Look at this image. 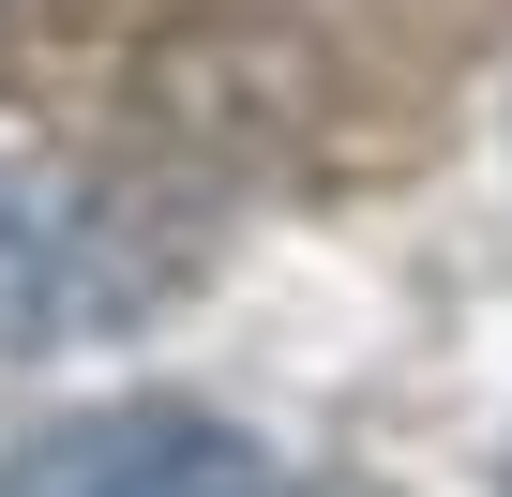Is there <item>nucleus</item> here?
Segmentation results:
<instances>
[{"label":"nucleus","instance_id":"obj_1","mask_svg":"<svg viewBox=\"0 0 512 497\" xmlns=\"http://www.w3.org/2000/svg\"><path fill=\"white\" fill-rule=\"evenodd\" d=\"M0 497H256V437L181 392H121V407H61L46 437H16Z\"/></svg>","mask_w":512,"mask_h":497}]
</instances>
